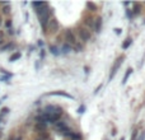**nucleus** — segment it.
<instances>
[{
  "label": "nucleus",
  "mask_w": 145,
  "mask_h": 140,
  "mask_svg": "<svg viewBox=\"0 0 145 140\" xmlns=\"http://www.w3.org/2000/svg\"><path fill=\"white\" fill-rule=\"evenodd\" d=\"M65 38H66V41H68V45H75L76 43V39H75V36L73 34L71 31H66L65 32Z\"/></svg>",
  "instance_id": "3"
},
{
  "label": "nucleus",
  "mask_w": 145,
  "mask_h": 140,
  "mask_svg": "<svg viewBox=\"0 0 145 140\" xmlns=\"http://www.w3.org/2000/svg\"><path fill=\"white\" fill-rule=\"evenodd\" d=\"M130 45H131V39H127V42H125V43L122 45V49H127Z\"/></svg>",
  "instance_id": "15"
},
{
  "label": "nucleus",
  "mask_w": 145,
  "mask_h": 140,
  "mask_svg": "<svg viewBox=\"0 0 145 140\" xmlns=\"http://www.w3.org/2000/svg\"><path fill=\"white\" fill-rule=\"evenodd\" d=\"M69 50H70V45H68V43H66V45H64V47H63V51L66 54V52H69Z\"/></svg>",
  "instance_id": "16"
},
{
  "label": "nucleus",
  "mask_w": 145,
  "mask_h": 140,
  "mask_svg": "<svg viewBox=\"0 0 145 140\" xmlns=\"http://www.w3.org/2000/svg\"><path fill=\"white\" fill-rule=\"evenodd\" d=\"M51 96H63V97H66V98H70V99H73V97H71L70 94H68V93H64V92H54V93H51Z\"/></svg>",
  "instance_id": "8"
},
{
  "label": "nucleus",
  "mask_w": 145,
  "mask_h": 140,
  "mask_svg": "<svg viewBox=\"0 0 145 140\" xmlns=\"http://www.w3.org/2000/svg\"><path fill=\"white\" fill-rule=\"evenodd\" d=\"M131 73H132V69H129V70H127V73L125 74V76H123V79H122V83H123V84H125V83L127 82V79H129V76L131 75Z\"/></svg>",
  "instance_id": "9"
},
{
  "label": "nucleus",
  "mask_w": 145,
  "mask_h": 140,
  "mask_svg": "<svg viewBox=\"0 0 145 140\" xmlns=\"http://www.w3.org/2000/svg\"><path fill=\"white\" fill-rule=\"evenodd\" d=\"M14 140H20V137H15V139H14Z\"/></svg>",
  "instance_id": "19"
},
{
  "label": "nucleus",
  "mask_w": 145,
  "mask_h": 140,
  "mask_svg": "<svg viewBox=\"0 0 145 140\" xmlns=\"http://www.w3.org/2000/svg\"><path fill=\"white\" fill-rule=\"evenodd\" d=\"M0 135H2V134H0Z\"/></svg>",
  "instance_id": "22"
},
{
  "label": "nucleus",
  "mask_w": 145,
  "mask_h": 140,
  "mask_svg": "<svg viewBox=\"0 0 145 140\" xmlns=\"http://www.w3.org/2000/svg\"><path fill=\"white\" fill-rule=\"evenodd\" d=\"M87 7H88L89 9H92V10H95V9H97V7H95L93 3H87Z\"/></svg>",
  "instance_id": "14"
},
{
  "label": "nucleus",
  "mask_w": 145,
  "mask_h": 140,
  "mask_svg": "<svg viewBox=\"0 0 145 140\" xmlns=\"http://www.w3.org/2000/svg\"><path fill=\"white\" fill-rule=\"evenodd\" d=\"M50 50H51V52H52L54 55H57V54H59V52H57V49H56V47H51Z\"/></svg>",
  "instance_id": "18"
},
{
  "label": "nucleus",
  "mask_w": 145,
  "mask_h": 140,
  "mask_svg": "<svg viewBox=\"0 0 145 140\" xmlns=\"http://www.w3.org/2000/svg\"><path fill=\"white\" fill-rule=\"evenodd\" d=\"M36 127H37L38 130H45V129H46V124H45V122H38V124L36 125Z\"/></svg>",
  "instance_id": "11"
},
{
  "label": "nucleus",
  "mask_w": 145,
  "mask_h": 140,
  "mask_svg": "<svg viewBox=\"0 0 145 140\" xmlns=\"http://www.w3.org/2000/svg\"><path fill=\"white\" fill-rule=\"evenodd\" d=\"M74 50H75L76 52H80V51L83 50V46H81L80 43H78V42H76V43L74 45Z\"/></svg>",
  "instance_id": "13"
},
{
  "label": "nucleus",
  "mask_w": 145,
  "mask_h": 140,
  "mask_svg": "<svg viewBox=\"0 0 145 140\" xmlns=\"http://www.w3.org/2000/svg\"><path fill=\"white\" fill-rule=\"evenodd\" d=\"M19 57H20V54H19V52H15V54H13V55L10 56L9 60H10V61H14V60H17V59H19Z\"/></svg>",
  "instance_id": "12"
},
{
  "label": "nucleus",
  "mask_w": 145,
  "mask_h": 140,
  "mask_svg": "<svg viewBox=\"0 0 145 140\" xmlns=\"http://www.w3.org/2000/svg\"><path fill=\"white\" fill-rule=\"evenodd\" d=\"M37 13L39 15V21H41V24H42V28L45 29L47 23H49V14H50V12L43 8V9H38Z\"/></svg>",
  "instance_id": "1"
},
{
  "label": "nucleus",
  "mask_w": 145,
  "mask_h": 140,
  "mask_svg": "<svg viewBox=\"0 0 145 140\" xmlns=\"http://www.w3.org/2000/svg\"><path fill=\"white\" fill-rule=\"evenodd\" d=\"M55 127H56L57 130H60V131H63L64 134L69 131L68 127H66V125H65V122H63V121H57V122H55Z\"/></svg>",
  "instance_id": "4"
},
{
  "label": "nucleus",
  "mask_w": 145,
  "mask_h": 140,
  "mask_svg": "<svg viewBox=\"0 0 145 140\" xmlns=\"http://www.w3.org/2000/svg\"><path fill=\"white\" fill-rule=\"evenodd\" d=\"M144 137H145V131H141L140 135H139V139H137V140H144Z\"/></svg>",
  "instance_id": "17"
},
{
  "label": "nucleus",
  "mask_w": 145,
  "mask_h": 140,
  "mask_svg": "<svg viewBox=\"0 0 145 140\" xmlns=\"http://www.w3.org/2000/svg\"><path fill=\"white\" fill-rule=\"evenodd\" d=\"M38 140H41V139H38Z\"/></svg>",
  "instance_id": "21"
},
{
  "label": "nucleus",
  "mask_w": 145,
  "mask_h": 140,
  "mask_svg": "<svg viewBox=\"0 0 145 140\" xmlns=\"http://www.w3.org/2000/svg\"><path fill=\"white\" fill-rule=\"evenodd\" d=\"M122 60H123V56H121L118 60H117V64L113 66V69H112V73H111V76H110V79H112V76H113V74H115V71L120 68V65H121V63H122Z\"/></svg>",
  "instance_id": "7"
},
{
  "label": "nucleus",
  "mask_w": 145,
  "mask_h": 140,
  "mask_svg": "<svg viewBox=\"0 0 145 140\" xmlns=\"http://www.w3.org/2000/svg\"><path fill=\"white\" fill-rule=\"evenodd\" d=\"M49 28H50V31H52V32L57 31V28H59V23H57L56 19H51V21H49Z\"/></svg>",
  "instance_id": "5"
},
{
  "label": "nucleus",
  "mask_w": 145,
  "mask_h": 140,
  "mask_svg": "<svg viewBox=\"0 0 145 140\" xmlns=\"http://www.w3.org/2000/svg\"><path fill=\"white\" fill-rule=\"evenodd\" d=\"M78 33H79V36H80V38H81V41H88V39L90 38V32L87 29V28H79L78 29Z\"/></svg>",
  "instance_id": "2"
},
{
  "label": "nucleus",
  "mask_w": 145,
  "mask_h": 140,
  "mask_svg": "<svg viewBox=\"0 0 145 140\" xmlns=\"http://www.w3.org/2000/svg\"><path fill=\"white\" fill-rule=\"evenodd\" d=\"M84 23H85V26L87 27H89L90 29H95V19H92V18H87L85 21H84Z\"/></svg>",
  "instance_id": "6"
},
{
  "label": "nucleus",
  "mask_w": 145,
  "mask_h": 140,
  "mask_svg": "<svg viewBox=\"0 0 145 140\" xmlns=\"http://www.w3.org/2000/svg\"><path fill=\"white\" fill-rule=\"evenodd\" d=\"M101 26H102V21H101V19L98 18L97 19V21H95V32H99V29H101Z\"/></svg>",
  "instance_id": "10"
},
{
  "label": "nucleus",
  "mask_w": 145,
  "mask_h": 140,
  "mask_svg": "<svg viewBox=\"0 0 145 140\" xmlns=\"http://www.w3.org/2000/svg\"><path fill=\"white\" fill-rule=\"evenodd\" d=\"M0 37H3V32H0Z\"/></svg>",
  "instance_id": "20"
}]
</instances>
